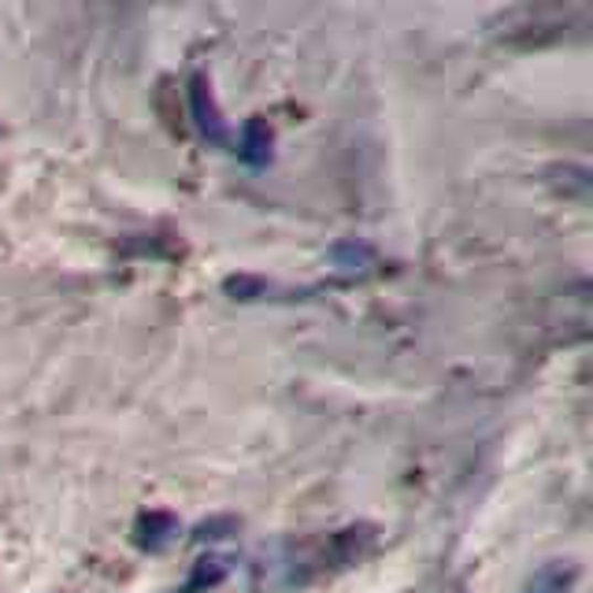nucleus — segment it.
I'll use <instances>...</instances> for the list:
<instances>
[{
	"label": "nucleus",
	"mask_w": 593,
	"mask_h": 593,
	"mask_svg": "<svg viewBox=\"0 0 593 593\" xmlns=\"http://www.w3.org/2000/svg\"><path fill=\"white\" fill-rule=\"evenodd\" d=\"M374 546L371 527H349L335 530L327 538H305V542H283L272 553L260 557L256 564V586L267 590H294L305 582L327 575V571H341L368 557Z\"/></svg>",
	"instance_id": "obj_1"
},
{
	"label": "nucleus",
	"mask_w": 593,
	"mask_h": 593,
	"mask_svg": "<svg viewBox=\"0 0 593 593\" xmlns=\"http://www.w3.org/2000/svg\"><path fill=\"white\" fill-rule=\"evenodd\" d=\"M226 575H231V560H226V557H204V560H197V564H193L190 582H186L182 590H174V593H201V590H212V586H220Z\"/></svg>",
	"instance_id": "obj_7"
},
{
	"label": "nucleus",
	"mask_w": 593,
	"mask_h": 593,
	"mask_svg": "<svg viewBox=\"0 0 593 593\" xmlns=\"http://www.w3.org/2000/svg\"><path fill=\"white\" fill-rule=\"evenodd\" d=\"M590 19L586 4H516L497 15L490 30L508 45H546V41L586 34Z\"/></svg>",
	"instance_id": "obj_2"
},
{
	"label": "nucleus",
	"mask_w": 593,
	"mask_h": 593,
	"mask_svg": "<svg viewBox=\"0 0 593 593\" xmlns=\"http://www.w3.org/2000/svg\"><path fill=\"white\" fill-rule=\"evenodd\" d=\"M179 534V519L171 512H145L138 523H134V542L149 553H160L163 546H171V538Z\"/></svg>",
	"instance_id": "obj_5"
},
{
	"label": "nucleus",
	"mask_w": 593,
	"mask_h": 593,
	"mask_svg": "<svg viewBox=\"0 0 593 593\" xmlns=\"http://www.w3.org/2000/svg\"><path fill=\"white\" fill-rule=\"evenodd\" d=\"M237 156L253 168H264L272 160V127L264 119H248L242 127V138H237Z\"/></svg>",
	"instance_id": "obj_6"
},
{
	"label": "nucleus",
	"mask_w": 593,
	"mask_h": 593,
	"mask_svg": "<svg viewBox=\"0 0 593 593\" xmlns=\"http://www.w3.org/2000/svg\"><path fill=\"white\" fill-rule=\"evenodd\" d=\"M335 264L341 267V272H349V275H363L374 264V256H371V248L349 242V245H338L335 248Z\"/></svg>",
	"instance_id": "obj_8"
},
{
	"label": "nucleus",
	"mask_w": 593,
	"mask_h": 593,
	"mask_svg": "<svg viewBox=\"0 0 593 593\" xmlns=\"http://www.w3.org/2000/svg\"><path fill=\"white\" fill-rule=\"evenodd\" d=\"M237 523H234V519H212V523H201V527H197V542H215V538H226V534H231V530H234Z\"/></svg>",
	"instance_id": "obj_9"
},
{
	"label": "nucleus",
	"mask_w": 593,
	"mask_h": 593,
	"mask_svg": "<svg viewBox=\"0 0 593 593\" xmlns=\"http://www.w3.org/2000/svg\"><path fill=\"white\" fill-rule=\"evenodd\" d=\"M579 582V568L571 560H549L523 582L519 593H575Z\"/></svg>",
	"instance_id": "obj_4"
},
{
	"label": "nucleus",
	"mask_w": 593,
	"mask_h": 593,
	"mask_svg": "<svg viewBox=\"0 0 593 593\" xmlns=\"http://www.w3.org/2000/svg\"><path fill=\"white\" fill-rule=\"evenodd\" d=\"M190 108H193V123H197V130H201V138L223 149V145L231 141V134H226V123L220 116V108H215L212 89H208V82L201 75L190 82Z\"/></svg>",
	"instance_id": "obj_3"
}]
</instances>
